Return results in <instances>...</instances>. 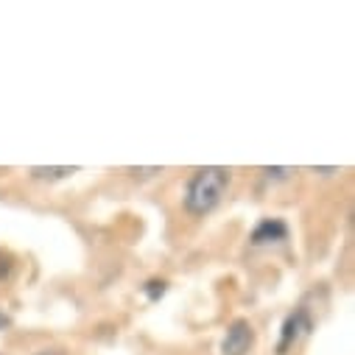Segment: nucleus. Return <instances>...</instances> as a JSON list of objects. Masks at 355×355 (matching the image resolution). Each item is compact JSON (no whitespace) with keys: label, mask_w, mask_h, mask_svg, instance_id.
<instances>
[{"label":"nucleus","mask_w":355,"mask_h":355,"mask_svg":"<svg viewBox=\"0 0 355 355\" xmlns=\"http://www.w3.org/2000/svg\"><path fill=\"white\" fill-rule=\"evenodd\" d=\"M286 224L283 221H277V218H266L257 230H254V235H252V241L254 243H266V241H283L286 238Z\"/></svg>","instance_id":"3"},{"label":"nucleus","mask_w":355,"mask_h":355,"mask_svg":"<svg viewBox=\"0 0 355 355\" xmlns=\"http://www.w3.org/2000/svg\"><path fill=\"white\" fill-rule=\"evenodd\" d=\"M230 188V171L218 168V165H207L199 168L193 173V180L188 182V193H185V207L193 216H205L210 210L218 207V202L224 199Z\"/></svg>","instance_id":"1"},{"label":"nucleus","mask_w":355,"mask_h":355,"mask_svg":"<svg viewBox=\"0 0 355 355\" xmlns=\"http://www.w3.org/2000/svg\"><path fill=\"white\" fill-rule=\"evenodd\" d=\"M254 344V330L246 319H238L230 324L224 341H221V355H246Z\"/></svg>","instance_id":"2"},{"label":"nucleus","mask_w":355,"mask_h":355,"mask_svg":"<svg viewBox=\"0 0 355 355\" xmlns=\"http://www.w3.org/2000/svg\"><path fill=\"white\" fill-rule=\"evenodd\" d=\"M76 168H31V176L34 180H48V182H53V180H64V176H70Z\"/></svg>","instance_id":"4"},{"label":"nucleus","mask_w":355,"mask_h":355,"mask_svg":"<svg viewBox=\"0 0 355 355\" xmlns=\"http://www.w3.org/2000/svg\"><path fill=\"white\" fill-rule=\"evenodd\" d=\"M40 355H62V352H56V349H45V352H40Z\"/></svg>","instance_id":"8"},{"label":"nucleus","mask_w":355,"mask_h":355,"mask_svg":"<svg viewBox=\"0 0 355 355\" xmlns=\"http://www.w3.org/2000/svg\"><path fill=\"white\" fill-rule=\"evenodd\" d=\"M12 254H6V252H0V280L3 277H9V272H12Z\"/></svg>","instance_id":"6"},{"label":"nucleus","mask_w":355,"mask_h":355,"mask_svg":"<svg viewBox=\"0 0 355 355\" xmlns=\"http://www.w3.org/2000/svg\"><path fill=\"white\" fill-rule=\"evenodd\" d=\"M305 316L302 313H297V316H291L288 322H286V333H283V341H280V355H286V349H288V344H291V338H297V327H300V322H302Z\"/></svg>","instance_id":"5"},{"label":"nucleus","mask_w":355,"mask_h":355,"mask_svg":"<svg viewBox=\"0 0 355 355\" xmlns=\"http://www.w3.org/2000/svg\"><path fill=\"white\" fill-rule=\"evenodd\" d=\"M3 327H9V316H6L3 311H0V330H3Z\"/></svg>","instance_id":"7"}]
</instances>
